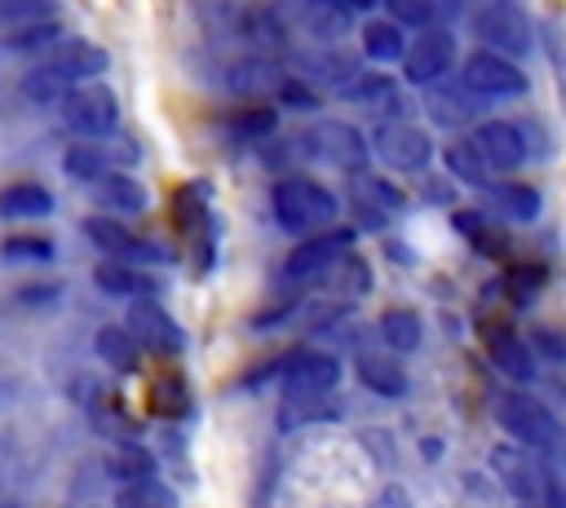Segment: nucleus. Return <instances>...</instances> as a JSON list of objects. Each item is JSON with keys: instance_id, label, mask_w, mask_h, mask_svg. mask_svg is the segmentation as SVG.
<instances>
[{"instance_id": "f257e3e1", "label": "nucleus", "mask_w": 566, "mask_h": 508, "mask_svg": "<svg viewBox=\"0 0 566 508\" xmlns=\"http://www.w3.org/2000/svg\"><path fill=\"white\" fill-rule=\"evenodd\" d=\"M340 384V362L327 349H301L279 367V389H283V406H279V424L296 428L310 420H327V398Z\"/></svg>"}, {"instance_id": "f03ea898", "label": "nucleus", "mask_w": 566, "mask_h": 508, "mask_svg": "<svg viewBox=\"0 0 566 508\" xmlns=\"http://www.w3.org/2000/svg\"><path fill=\"white\" fill-rule=\"evenodd\" d=\"M491 406H495L500 428L513 442H522V446H531V451H539L548 459H562L566 455V424L544 402H535L526 389H500Z\"/></svg>"}, {"instance_id": "7ed1b4c3", "label": "nucleus", "mask_w": 566, "mask_h": 508, "mask_svg": "<svg viewBox=\"0 0 566 508\" xmlns=\"http://www.w3.org/2000/svg\"><path fill=\"white\" fill-rule=\"evenodd\" d=\"M270 203H274V221L287 234L327 230L336 221V208H340L336 194L314 177H279L274 190H270Z\"/></svg>"}, {"instance_id": "20e7f679", "label": "nucleus", "mask_w": 566, "mask_h": 508, "mask_svg": "<svg viewBox=\"0 0 566 508\" xmlns=\"http://www.w3.org/2000/svg\"><path fill=\"white\" fill-rule=\"evenodd\" d=\"M62 110V124L66 133L75 137H88V141H106L119 133V97L97 84V80H84V84H71L66 97L57 102Z\"/></svg>"}, {"instance_id": "39448f33", "label": "nucleus", "mask_w": 566, "mask_h": 508, "mask_svg": "<svg viewBox=\"0 0 566 508\" xmlns=\"http://www.w3.org/2000/svg\"><path fill=\"white\" fill-rule=\"evenodd\" d=\"M301 155L314 159V163H327V168H340V172H363L367 155H371V141L345 124V119H318L310 124L301 137H296Z\"/></svg>"}, {"instance_id": "423d86ee", "label": "nucleus", "mask_w": 566, "mask_h": 508, "mask_svg": "<svg viewBox=\"0 0 566 508\" xmlns=\"http://www.w3.org/2000/svg\"><path fill=\"white\" fill-rule=\"evenodd\" d=\"M491 473H495V481L517 499V504H539L544 499V490L553 486V468H548V455H539V451H531V446H522V442H500L495 451H491Z\"/></svg>"}, {"instance_id": "0eeeda50", "label": "nucleus", "mask_w": 566, "mask_h": 508, "mask_svg": "<svg viewBox=\"0 0 566 508\" xmlns=\"http://www.w3.org/2000/svg\"><path fill=\"white\" fill-rule=\"evenodd\" d=\"M460 88L473 93L478 102H513L531 88V80L522 75V66L495 49H473L460 62Z\"/></svg>"}, {"instance_id": "6e6552de", "label": "nucleus", "mask_w": 566, "mask_h": 508, "mask_svg": "<svg viewBox=\"0 0 566 508\" xmlns=\"http://www.w3.org/2000/svg\"><path fill=\"white\" fill-rule=\"evenodd\" d=\"M469 27L482 40V49H495V53H504L513 62L535 49V27L513 0H486L482 9H473Z\"/></svg>"}, {"instance_id": "1a4fd4ad", "label": "nucleus", "mask_w": 566, "mask_h": 508, "mask_svg": "<svg viewBox=\"0 0 566 508\" xmlns=\"http://www.w3.org/2000/svg\"><path fill=\"white\" fill-rule=\"evenodd\" d=\"M371 155L389 168V172H424L433 159V137L420 124L407 119H389L371 133Z\"/></svg>"}, {"instance_id": "9d476101", "label": "nucleus", "mask_w": 566, "mask_h": 508, "mask_svg": "<svg viewBox=\"0 0 566 508\" xmlns=\"http://www.w3.org/2000/svg\"><path fill=\"white\" fill-rule=\"evenodd\" d=\"M354 230H345V225H336V230H314L310 239H301L292 252H287V261H283V278L287 283H310V278H318V274H327L332 265H340L349 252H354Z\"/></svg>"}, {"instance_id": "9b49d317", "label": "nucleus", "mask_w": 566, "mask_h": 508, "mask_svg": "<svg viewBox=\"0 0 566 508\" xmlns=\"http://www.w3.org/2000/svg\"><path fill=\"white\" fill-rule=\"evenodd\" d=\"M455 35L447 27H424L416 40H407V53H402V80L416 84V88H429L438 84L451 66H455Z\"/></svg>"}, {"instance_id": "f8f14e48", "label": "nucleus", "mask_w": 566, "mask_h": 508, "mask_svg": "<svg viewBox=\"0 0 566 508\" xmlns=\"http://www.w3.org/2000/svg\"><path fill=\"white\" fill-rule=\"evenodd\" d=\"M124 327L133 331V340L142 345V353H159V358H172L186 349V331L177 327V318L155 300V296H137L124 314Z\"/></svg>"}, {"instance_id": "ddd939ff", "label": "nucleus", "mask_w": 566, "mask_h": 508, "mask_svg": "<svg viewBox=\"0 0 566 508\" xmlns=\"http://www.w3.org/2000/svg\"><path fill=\"white\" fill-rule=\"evenodd\" d=\"M84 234H88L93 247H102V252L115 256V261H133V265L168 261V252H164L159 243L133 234V230H128L119 216H111V212H102V216H84Z\"/></svg>"}, {"instance_id": "4468645a", "label": "nucleus", "mask_w": 566, "mask_h": 508, "mask_svg": "<svg viewBox=\"0 0 566 508\" xmlns=\"http://www.w3.org/2000/svg\"><path fill=\"white\" fill-rule=\"evenodd\" d=\"M469 141L478 146V155L486 159L491 172H513L526 163V133L513 119H482L469 133Z\"/></svg>"}, {"instance_id": "2eb2a0df", "label": "nucleus", "mask_w": 566, "mask_h": 508, "mask_svg": "<svg viewBox=\"0 0 566 508\" xmlns=\"http://www.w3.org/2000/svg\"><path fill=\"white\" fill-rule=\"evenodd\" d=\"M40 62L49 71H57L66 84H84V80H97L111 66V53L93 40H57L53 49L40 53Z\"/></svg>"}, {"instance_id": "dca6fc26", "label": "nucleus", "mask_w": 566, "mask_h": 508, "mask_svg": "<svg viewBox=\"0 0 566 508\" xmlns=\"http://www.w3.org/2000/svg\"><path fill=\"white\" fill-rule=\"evenodd\" d=\"M486 358L495 362V371L504 375V380H513V384H531L535 380V345L531 340H522V336H513L509 327H491L486 331Z\"/></svg>"}, {"instance_id": "f3484780", "label": "nucleus", "mask_w": 566, "mask_h": 508, "mask_svg": "<svg viewBox=\"0 0 566 508\" xmlns=\"http://www.w3.org/2000/svg\"><path fill=\"white\" fill-rule=\"evenodd\" d=\"M172 221L181 225V234L190 243L203 247V269H208V256H212V212H208V186H181L177 199H172Z\"/></svg>"}, {"instance_id": "a211bd4d", "label": "nucleus", "mask_w": 566, "mask_h": 508, "mask_svg": "<svg viewBox=\"0 0 566 508\" xmlns=\"http://www.w3.org/2000/svg\"><path fill=\"white\" fill-rule=\"evenodd\" d=\"M106 141H111V137H106ZM106 141L75 137V141L62 150V172H66L71 181H84V186L102 181L106 172H119V155H115Z\"/></svg>"}, {"instance_id": "6ab92c4d", "label": "nucleus", "mask_w": 566, "mask_h": 508, "mask_svg": "<svg viewBox=\"0 0 566 508\" xmlns=\"http://www.w3.org/2000/svg\"><path fill=\"white\" fill-rule=\"evenodd\" d=\"M93 283H97L106 296H124V300L159 296V278H155V274H146V265L115 261V256H106V261L93 269Z\"/></svg>"}, {"instance_id": "aec40b11", "label": "nucleus", "mask_w": 566, "mask_h": 508, "mask_svg": "<svg viewBox=\"0 0 566 508\" xmlns=\"http://www.w3.org/2000/svg\"><path fill=\"white\" fill-rule=\"evenodd\" d=\"M93 199L111 216H142L146 203H150L146 186L137 177H128V172H106L102 181H93Z\"/></svg>"}, {"instance_id": "412c9836", "label": "nucleus", "mask_w": 566, "mask_h": 508, "mask_svg": "<svg viewBox=\"0 0 566 508\" xmlns=\"http://www.w3.org/2000/svg\"><path fill=\"white\" fill-rule=\"evenodd\" d=\"M354 375H358V384H363V389H371L376 398H402V393H407V371L394 362V349L358 353Z\"/></svg>"}, {"instance_id": "4be33fe9", "label": "nucleus", "mask_w": 566, "mask_h": 508, "mask_svg": "<svg viewBox=\"0 0 566 508\" xmlns=\"http://www.w3.org/2000/svg\"><path fill=\"white\" fill-rule=\"evenodd\" d=\"M398 27H447L464 13V0H380Z\"/></svg>"}, {"instance_id": "5701e85b", "label": "nucleus", "mask_w": 566, "mask_h": 508, "mask_svg": "<svg viewBox=\"0 0 566 508\" xmlns=\"http://www.w3.org/2000/svg\"><path fill=\"white\" fill-rule=\"evenodd\" d=\"M358 40H363V53L371 57V62H380V66H394V62H402V53H407V31L385 13V18H367L363 27H358Z\"/></svg>"}, {"instance_id": "b1692460", "label": "nucleus", "mask_w": 566, "mask_h": 508, "mask_svg": "<svg viewBox=\"0 0 566 508\" xmlns=\"http://www.w3.org/2000/svg\"><path fill=\"white\" fill-rule=\"evenodd\" d=\"M354 203L363 208L367 221H385L394 212H402V190L389 186V177L376 172H354Z\"/></svg>"}, {"instance_id": "393cba45", "label": "nucleus", "mask_w": 566, "mask_h": 508, "mask_svg": "<svg viewBox=\"0 0 566 508\" xmlns=\"http://www.w3.org/2000/svg\"><path fill=\"white\" fill-rule=\"evenodd\" d=\"M442 163H447V172H451L460 186L486 190V186L495 181V172L486 168V159L478 155V146H473L469 137H455V141H447V150H442Z\"/></svg>"}, {"instance_id": "a878e982", "label": "nucleus", "mask_w": 566, "mask_h": 508, "mask_svg": "<svg viewBox=\"0 0 566 508\" xmlns=\"http://www.w3.org/2000/svg\"><path fill=\"white\" fill-rule=\"evenodd\" d=\"M53 212V194L40 181H13L0 190V216L9 221H35Z\"/></svg>"}, {"instance_id": "bb28decb", "label": "nucleus", "mask_w": 566, "mask_h": 508, "mask_svg": "<svg viewBox=\"0 0 566 508\" xmlns=\"http://www.w3.org/2000/svg\"><path fill=\"white\" fill-rule=\"evenodd\" d=\"M296 18L318 40H340L349 31V22H354V13L340 9L336 0H296Z\"/></svg>"}, {"instance_id": "cd10ccee", "label": "nucleus", "mask_w": 566, "mask_h": 508, "mask_svg": "<svg viewBox=\"0 0 566 508\" xmlns=\"http://www.w3.org/2000/svg\"><path fill=\"white\" fill-rule=\"evenodd\" d=\"M486 199L500 216L509 221H535L539 216V190L535 186H522V181H491L486 186Z\"/></svg>"}, {"instance_id": "c85d7f7f", "label": "nucleus", "mask_w": 566, "mask_h": 508, "mask_svg": "<svg viewBox=\"0 0 566 508\" xmlns=\"http://www.w3.org/2000/svg\"><path fill=\"white\" fill-rule=\"evenodd\" d=\"M93 345H97V358L111 367V371H137V358H142V345L133 340V331L119 322H111V327H97V336H93Z\"/></svg>"}, {"instance_id": "c756f323", "label": "nucleus", "mask_w": 566, "mask_h": 508, "mask_svg": "<svg viewBox=\"0 0 566 508\" xmlns=\"http://www.w3.org/2000/svg\"><path fill=\"white\" fill-rule=\"evenodd\" d=\"M380 340L394 353H416L424 340V322L416 309H385L380 314Z\"/></svg>"}, {"instance_id": "7c9ffc66", "label": "nucleus", "mask_w": 566, "mask_h": 508, "mask_svg": "<svg viewBox=\"0 0 566 508\" xmlns=\"http://www.w3.org/2000/svg\"><path fill=\"white\" fill-rule=\"evenodd\" d=\"M57 40H62V22L57 18H35V22L4 27V49H13V53H44Z\"/></svg>"}, {"instance_id": "2f4dec72", "label": "nucleus", "mask_w": 566, "mask_h": 508, "mask_svg": "<svg viewBox=\"0 0 566 508\" xmlns=\"http://www.w3.org/2000/svg\"><path fill=\"white\" fill-rule=\"evenodd\" d=\"M115 508H181L177 495L150 473V477H137V481H119L115 486Z\"/></svg>"}, {"instance_id": "473e14b6", "label": "nucleus", "mask_w": 566, "mask_h": 508, "mask_svg": "<svg viewBox=\"0 0 566 508\" xmlns=\"http://www.w3.org/2000/svg\"><path fill=\"white\" fill-rule=\"evenodd\" d=\"M226 84L234 88V93H261V88H279L283 84V75H279V66H270L265 57H239V62H230L226 66Z\"/></svg>"}, {"instance_id": "72a5a7b5", "label": "nucleus", "mask_w": 566, "mask_h": 508, "mask_svg": "<svg viewBox=\"0 0 566 508\" xmlns=\"http://www.w3.org/2000/svg\"><path fill=\"white\" fill-rule=\"evenodd\" d=\"M340 102H354V106H389V97H398V88H394V80L389 75H380V71H354L340 88Z\"/></svg>"}, {"instance_id": "f704fd0d", "label": "nucleus", "mask_w": 566, "mask_h": 508, "mask_svg": "<svg viewBox=\"0 0 566 508\" xmlns=\"http://www.w3.org/2000/svg\"><path fill=\"white\" fill-rule=\"evenodd\" d=\"M66 88H71V84H66L57 71H49L44 62H35V66L22 75V97L35 102V106H53V102H62Z\"/></svg>"}, {"instance_id": "c9c22d12", "label": "nucleus", "mask_w": 566, "mask_h": 508, "mask_svg": "<svg viewBox=\"0 0 566 508\" xmlns=\"http://www.w3.org/2000/svg\"><path fill=\"white\" fill-rule=\"evenodd\" d=\"M106 468H111L115 481H137V477H150L155 473V455L146 446H137V442H124V446L111 451Z\"/></svg>"}, {"instance_id": "e433bc0d", "label": "nucleus", "mask_w": 566, "mask_h": 508, "mask_svg": "<svg viewBox=\"0 0 566 508\" xmlns=\"http://www.w3.org/2000/svg\"><path fill=\"white\" fill-rule=\"evenodd\" d=\"M429 88H433V84H429ZM473 102H478V97L460 102V88H433V93H424V110H429V119H433V124H447V128H455L460 119H469Z\"/></svg>"}, {"instance_id": "4c0bfd02", "label": "nucleus", "mask_w": 566, "mask_h": 508, "mask_svg": "<svg viewBox=\"0 0 566 508\" xmlns=\"http://www.w3.org/2000/svg\"><path fill=\"white\" fill-rule=\"evenodd\" d=\"M539 49H544L548 71H553V80H557V102H562V110H566V35H562L557 22H539Z\"/></svg>"}, {"instance_id": "58836bf2", "label": "nucleus", "mask_w": 566, "mask_h": 508, "mask_svg": "<svg viewBox=\"0 0 566 508\" xmlns=\"http://www.w3.org/2000/svg\"><path fill=\"white\" fill-rule=\"evenodd\" d=\"M226 128L234 133V137H270L274 128H279V115H274V106H243V110H234L230 119H226Z\"/></svg>"}, {"instance_id": "ea45409f", "label": "nucleus", "mask_w": 566, "mask_h": 508, "mask_svg": "<svg viewBox=\"0 0 566 508\" xmlns=\"http://www.w3.org/2000/svg\"><path fill=\"white\" fill-rule=\"evenodd\" d=\"M455 230L469 234V243H473L478 252H500V247H504V234L486 221V212H455Z\"/></svg>"}, {"instance_id": "a19ab883", "label": "nucleus", "mask_w": 566, "mask_h": 508, "mask_svg": "<svg viewBox=\"0 0 566 508\" xmlns=\"http://www.w3.org/2000/svg\"><path fill=\"white\" fill-rule=\"evenodd\" d=\"M35 18H57V4L53 0H0V27H18Z\"/></svg>"}, {"instance_id": "79ce46f5", "label": "nucleus", "mask_w": 566, "mask_h": 508, "mask_svg": "<svg viewBox=\"0 0 566 508\" xmlns=\"http://www.w3.org/2000/svg\"><path fill=\"white\" fill-rule=\"evenodd\" d=\"M0 252L9 261H49L53 256V239L49 234H13V239H4Z\"/></svg>"}, {"instance_id": "37998d69", "label": "nucleus", "mask_w": 566, "mask_h": 508, "mask_svg": "<svg viewBox=\"0 0 566 508\" xmlns=\"http://www.w3.org/2000/svg\"><path fill=\"white\" fill-rule=\"evenodd\" d=\"M155 411H164V415H181L186 411V389H181L177 375H164L155 384Z\"/></svg>"}, {"instance_id": "c03bdc74", "label": "nucleus", "mask_w": 566, "mask_h": 508, "mask_svg": "<svg viewBox=\"0 0 566 508\" xmlns=\"http://www.w3.org/2000/svg\"><path fill=\"white\" fill-rule=\"evenodd\" d=\"M274 93H279V102H283V106H318V102H323V97H318L310 84H301V80H287V75H283V84H279Z\"/></svg>"}, {"instance_id": "a18cd8bd", "label": "nucleus", "mask_w": 566, "mask_h": 508, "mask_svg": "<svg viewBox=\"0 0 566 508\" xmlns=\"http://www.w3.org/2000/svg\"><path fill=\"white\" fill-rule=\"evenodd\" d=\"M376 508H411V499H407V490H402V486H385V490H380V499H376Z\"/></svg>"}, {"instance_id": "49530a36", "label": "nucleus", "mask_w": 566, "mask_h": 508, "mask_svg": "<svg viewBox=\"0 0 566 508\" xmlns=\"http://www.w3.org/2000/svg\"><path fill=\"white\" fill-rule=\"evenodd\" d=\"M535 340H544V353H548V358H562V353H566V340H562L557 331H535Z\"/></svg>"}, {"instance_id": "de8ad7c7", "label": "nucleus", "mask_w": 566, "mask_h": 508, "mask_svg": "<svg viewBox=\"0 0 566 508\" xmlns=\"http://www.w3.org/2000/svg\"><path fill=\"white\" fill-rule=\"evenodd\" d=\"M340 9H349V13H367V9H376L380 0H336Z\"/></svg>"}]
</instances>
